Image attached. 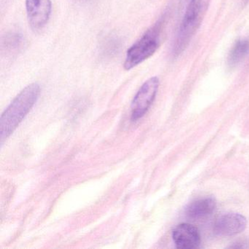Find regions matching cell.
Instances as JSON below:
<instances>
[{"label": "cell", "instance_id": "obj_1", "mask_svg": "<svg viewBox=\"0 0 249 249\" xmlns=\"http://www.w3.org/2000/svg\"><path fill=\"white\" fill-rule=\"evenodd\" d=\"M40 93L39 84H30L22 89L5 109L0 119L1 143H3L19 126L37 103Z\"/></svg>", "mask_w": 249, "mask_h": 249}, {"label": "cell", "instance_id": "obj_5", "mask_svg": "<svg viewBox=\"0 0 249 249\" xmlns=\"http://www.w3.org/2000/svg\"><path fill=\"white\" fill-rule=\"evenodd\" d=\"M52 9L51 0H26L27 18L32 29H43L49 22Z\"/></svg>", "mask_w": 249, "mask_h": 249}, {"label": "cell", "instance_id": "obj_3", "mask_svg": "<svg viewBox=\"0 0 249 249\" xmlns=\"http://www.w3.org/2000/svg\"><path fill=\"white\" fill-rule=\"evenodd\" d=\"M162 24L158 21L128 49L124 63L126 71L133 69L155 53L160 44Z\"/></svg>", "mask_w": 249, "mask_h": 249}, {"label": "cell", "instance_id": "obj_6", "mask_svg": "<svg viewBox=\"0 0 249 249\" xmlns=\"http://www.w3.org/2000/svg\"><path fill=\"white\" fill-rule=\"evenodd\" d=\"M246 218L236 213L221 215L215 221L214 231L217 235L231 236L242 232L246 229Z\"/></svg>", "mask_w": 249, "mask_h": 249}, {"label": "cell", "instance_id": "obj_7", "mask_svg": "<svg viewBox=\"0 0 249 249\" xmlns=\"http://www.w3.org/2000/svg\"><path fill=\"white\" fill-rule=\"evenodd\" d=\"M173 239L179 249H196L200 244V234L195 226L189 224L178 225L173 231Z\"/></svg>", "mask_w": 249, "mask_h": 249}, {"label": "cell", "instance_id": "obj_8", "mask_svg": "<svg viewBox=\"0 0 249 249\" xmlns=\"http://www.w3.org/2000/svg\"><path fill=\"white\" fill-rule=\"evenodd\" d=\"M216 206L215 199L211 196L196 199L188 205L186 213L192 218H200L213 212Z\"/></svg>", "mask_w": 249, "mask_h": 249}, {"label": "cell", "instance_id": "obj_2", "mask_svg": "<svg viewBox=\"0 0 249 249\" xmlns=\"http://www.w3.org/2000/svg\"><path fill=\"white\" fill-rule=\"evenodd\" d=\"M211 4V0H191L178 32L173 53L178 56L186 49L200 27Z\"/></svg>", "mask_w": 249, "mask_h": 249}, {"label": "cell", "instance_id": "obj_10", "mask_svg": "<svg viewBox=\"0 0 249 249\" xmlns=\"http://www.w3.org/2000/svg\"><path fill=\"white\" fill-rule=\"evenodd\" d=\"M24 39L19 33H11L5 36L2 41V48L8 53L18 52L22 46Z\"/></svg>", "mask_w": 249, "mask_h": 249}, {"label": "cell", "instance_id": "obj_11", "mask_svg": "<svg viewBox=\"0 0 249 249\" xmlns=\"http://www.w3.org/2000/svg\"><path fill=\"white\" fill-rule=\"evenodd\" d=\"M120 46V41L117 37L113 36H107L102 41V52L106 56H113L118 53Z\"/></svg>", "mask_w": 249, "mask_h": 249}, {"label": "cell", "instance_id": "obj_12", "mask_svg": "<svg viewBox=\"0 0 249 249\" xmlns=\"http://www.w3.org/2000/svg\"><path fill=\"white\" fill-rule=\"evenodd\" d=\"M81 1H87V0H81Z\"/></svg>", "mask_w": 249, "mask_h": 249}, {"label": "cell", "instance_id": "obj_4", "mask_svg": "<svg viewBox=\"0 0 249 249\" xmlns=\"http://www.w3.org/2000/svg\"><path fill=\"white\" fill-rule=\"evenodd\" d=\"M160 87V80L152 77L147 80L138 90L131 105V119L133 122L145 116L155 100Z\"/></svg>", "mask_w": 249, "mask_h": 249}, {"label": "cell", "instance_id": "obj_9", "mask_svg": "<svg viewBox=\"0 0 249 249\" xmlns=\"http://www.w3.org/2000/svg\"><path fill=\"white\" fill-rule=\"evenodd\" d=\"M249 53V39H240L234 43L228 56V64L230 67L238 65Z\"/></svg>", "mask_w": 249, "mask_h": 249}]
</instances>
